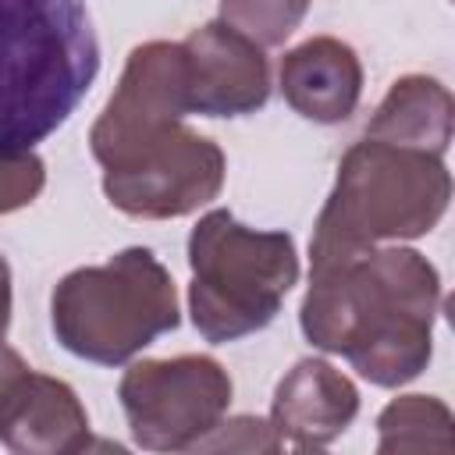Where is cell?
<instances>
[{"label":"cell","instance_id":"cell-1","mask_svg":"<svg viewBox=\"0 0 455 455\" xmlns=\"http://www.w3.org/2000/svg\"><path fill=\"white\" fill-rule=\"evenodd\" d=\"M437 313V267L405 245H370L309 259L299 327L313 348L345 355L363 380L402 387L434 355Z\"/></svg>","mask_w":455,"mask_h":455},{"label":"cell","instance_id":"cell-2","mask_svg":"<svg viewBox=\"0 0 455 455\" xmlns=\"http://www.w3.org/2000/svg\"><path fill=\"white\" fill-rule=\"evenodd\" d=\"M96 75L100 43L85 0H0V153L53 135Z\"/></svg>","mask_w":455,"mask_h":455},{"label":"cell","instance_id":"cell-3","mask_svg":"<svg viewBox=\"0 0 455 455\" xmlns=\"http://www.w3.org/2000/svg\"><path fill=\"white\" fill-rule=\"evenodd\" d=\"M451 203L444 156L363 139L345 149L334 188L313 224L309 259L430 235Z\"/></svg>","mask_w":455,"mask_h":455},{"label":"cell","instance_id":"cell-4","mask_svg":"<svg viewBox=\"0 0 455 455\" xmlns=\"http://www.w3.org/2000/svg\"><path fill=\"white\" fill-rule=\"evenodd\" d=\"M89 149L103 167V196L142 220L188 217L224 188V149L185 117H117L100 110Z\"/></svg>","mask_w":455,"mask_h":455},{"label":"cell","instance_id":"cell-5","mask_svg":"<svg viewBox=\"0 0 455 455\" xmlns=\"http://www.w3.org/2000/svg\"><path fill=\"white\" fill-rule=\"evenodd\" d=\"M188 313L210 345L263 331L299 281L288 231H256L231 210H210L188 235Z\"/></svg>","mask_w":455,"mask_h":455},{"label":"cell","instance_id":"cell-6","mask_svg":"<svg viewBox=\"0 0 455 455\" xmlns=\"http://www.w3.org/2000/svg\"><path fill=\"white\" fill-rule=\"evenodd\" d=\"M178 323V288L167 267L142 245L121 249L100 267L64 274L50 295L57 341L96 366L132 363Z\"/></svg>","mask_w":455,"mask_h":455},{"label":"cell","instance_id":"cell-7","mask_svg":"<svg viewBox=\"0 0 455 455\" xmlns=\"http://www.w3.org/2000/svg\"><path fill=\"white\" fill-rule=\"evenodd\" d=\"M231 391V377L213 355L139 359L117 384L132 441L146 451H196L228 416Z\"/></svg>","mask_w":455,"mask_h":455},{"label":"cell","instance_id":"cell-8","mask_svg":"<svg viewBox=\"0 0 455 455\" xmlns=\"http://www.w3.org/2000/svg\"><path fill=\"white\" fill-rule=\"evenodd\" d=\"M188 68V114L245 117L270 96V64L259 43L220 18L181 39Z\"/></svg>","mask_w":455,"mask_h":455},{"label":"cell","instance_id":"cell-9","mask_svg":"<svg viewBox=\"0 0 455 455\" xmlns=\"http://www.w3.org/2000/svg\"><path fill=\"white\" fill-rule=\"evenodd\" d=\"M0 444L14 455H75L89 448V412L68 380L21 370L0 398Z\"/></svg>","mask_w":455,"mask_h":455},{"label":"cell","instance_id":"cell-10","mask_svg":"<svg viewBox=\"0 0 455 455\" xmlns=\"http://www.w3.org/2000/svg\"><path fill=\"white\" fill-rule=\"evenodd\" d=\"M359 416V387L334 363L306 355L274 387L270 427L281 444L327 448Z\"/></svg>","mask_w":455,"mask_h":455},{"label":"cell","instance_id":"cell-11","mask_svg":"<svg viewBox=\"0 0 455 455\" xmlns=\"http://www.w3.org/2000/svg\"><path fill=\"white\" fill-rule=\"evenodd\" d=\"M277 82L284 103L299 117L313 124H338L359 107L363 64L348 43L334 36H313L281 57Z\"/></svg>","mask_w":455,"mask_h":455},{"label":"cell","instance_id":"cell-12","mask_svg":"<svg viewBox=\"0 0 455 455\" xmlns=\"http://www.w3.org/2000/svg\"><path fill=\"white\" fill-rule=\"evenodd\" d=\"M451 128H455V100L448 85H441L430 75H402L377 103L366 124V139L444 156L451 142Z\"/></svg>","mask_w":455,"mask_h":455},{"label":"cell","instance_id":"cell-13","mask_svg":"<svg viewBox=\"0 0 455 455\" xmlns=\"http://www.w3.org/2000/svg\"><path fill=\"white\" fill-rule=\"evenodd\" d=\"M455 419L451 409L434 395H398L377 416V451H451Z\"/></svg>","mask_w":455,"mask_h":455},{"label":"cell","instance_id":"cell-14","mask_svg":"<svg viewBox=\"0 0 455 455\" xmlns=\"http://www.w3.org/2000/svg\"><path fill=\"white\" fill-rule=\"evenodd\" d=\"M309 0H220V21L249 36L252 43L281 46L306 18Z\"/></svg>","mask_w":455,"mask_h":455},{"label":"cell","instance_id":"cell-15","mask_svg":"<svg viewBox=\"0 0 455 455\" xmlns=\"http://www.w3.org/2000/svg\"><path fill=\"white\" fill-rule=\"evenodd\" d=\"M46 185V164L39 153H0V217L39 199Z\"/></svg>","mask_w":455,"mask_h":455},{"label":"cell","instance_id":"cell-16","mask_svg":"<svg viewBox=\"0 0 455 455\" xmlns=\"http://www.w3.org/2000/svg\"><path fill=\"white\" fill-rule=\"evenodd\" d=\"M281 437L274 434L270 419L259 416H235L220 419L199 444L196 451H281Z\"/></svg>","mask_w":455,"mask_h":455},{"label":"cell","instance_id":"cell-17","mask_svg":"<svg viewBox=\"0 0 455 455\" xmlns=\"http://www.w3.org/2000/svg\"><path fill=\"white\" fill-rule=\"evenodd\" d=\"M21 370H28V363L21 359V352H14L11 345H0V398H4V391L14 384V377Z\"/></svg>","mask_w":455,"mask_h":455},{"label":"cell","instance_id":"cell-18","mask_svg":"<svg viewBox=\"0 0 455 455\" xmlns=\"http://www.w3.org/2000/svg\"><path fill=\"white\" fill-rule=\"evenodd\" d=\"M7 327H11V267L0 256V345L7 338Z\"/></svg>","mask_w":455,"mask_h":455}]
</instances>
